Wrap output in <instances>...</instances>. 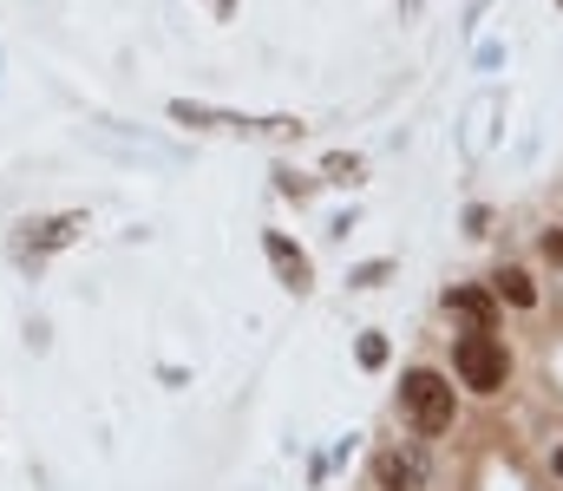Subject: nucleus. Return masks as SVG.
Returning a JSON list of instances; mask_svg holds the SVG:
<instances>
[{"label": "nucleus", "instance_id": "f257e3e1", "mask_svg": "<svg viewBox=\"0 0 563 491\" xmlns=\"http://www.w3.org/2000/svg\"><path fill=\"white\" fill-rule=\"evenodd\" d=\"M400 406H407V420L420 426L426 439H432V433H452V413H459L452 380H445V373H432V367H413V373L400 380Z\"/></svg>", "mask_w": 563, "mask_h": 491}, {"label": "nucleus", "instance_id": "f03ea898", "mask_svg": "<svg viewBox=\"0 0 563 491\" xmlns=\"http://www.w3.org/2000/svg\"><path fill=\"white\" fill-rule=\"evenodd\" d=\"M452 367H459V380H465L472 393H498V387L511 380V354H505V341H498L492 327H472V334L459 341Z\"/></svg>", "mask_w": 563, "mask_h": 491}, {"label": "nucleus", "instance_id": "7ed1b4c3", "mask_svg": "<svg viewBox=\"0 0 563 491\" xmlns=\"http://www.w3.org/2000/svg\"><path fill=\"white\" fill-rule=\"evenodd\" d=\"M263 249H269V263H276V276L288 282V289H295V295H301V289H308V256H301V249H295L288 236H276V230L263 236Z\"/></svg>", "mask_w": 563, "mask_h": 491}, {"label": "nucleus", "instance_id": "20e7f679", "mask_svg": "<svg viewBox=\"0 0 563 491\" xmlns=\"http://www.w3.org/2000/svg\"><path fill=\"white\" fill-rule=\"evenodd\" d=\"M374 479H380L387 491H420L426 466H420V459H400V453H387V459L374 466Z\"/></svg>", "mask_w": 563, "mask_h": 491}, {"label": "nucleus", "instance_id": "39448f33", "mask_svg": "<svg viewBox=\"0 0 563 491\" xmlns=\"http://www.w3.org/2000/svg\"><path fill=\"white\" fill-rule=\"evenodd\" d=\"M445 309H452V315H465L472 327H492V295H478V289H452V295H445Z\"/></svg>", "mask_w": 563, "mask_h": 491}, {"label": "nucleus", "instance_id": "423d86ee", "mask_svg": "<svg viewBox=\"0 0 563 491\" xmlns=\"http://www.w3.org/2000/svg\"><path fill=\"white\" fill-rule=\"evenodd\" d=\"M498 295H505L511 309H531V302H538V289H531L525 269H505V276H498Z\"/></svg>", "mask_w": 563, "mask_h": 491}, {"label": "nucleus", "instance_id": "0eeeda50", "mask_svg": "<svg viewBox=\"0 0 563 491\" xmlns=\"http://www.w3.org/2000/svg\"><path fill=\"white\" fill-rule=\"evenodd\" d=\"M361 360H367V367H380V360H387V341H380V334H367V341H361Z\"/></svg>", "mask_w": 563, "mask_h": 491}, {"label": "nucleus", "instance_id": "6e6552de", "mask_svg": "<svg viewBox=\"0 0 563 491\" xmlns=\"http://www.w3.org/2000/svg\"><path fill=\"white\" fill-rule=\"evenodd\" d=\"M544 256H551V263H563V230H558V236H544Z\"/></svg>", "mask_w": 563, "mask_h": 491}, {"label": "nucleus", "instance_id": "1a4fd4ad", "mask_svg": "<svg viewBox=\"0 0 563 491\" xmlns=\"http://www.w3.org/2000/svg\"><path fill=\"white\" fill-rule=\"evenodd\" d=\"M558 472H563V446H558Z\"/></svg>", "mask_w": 563, "mask_h": 491}]
</instances>
